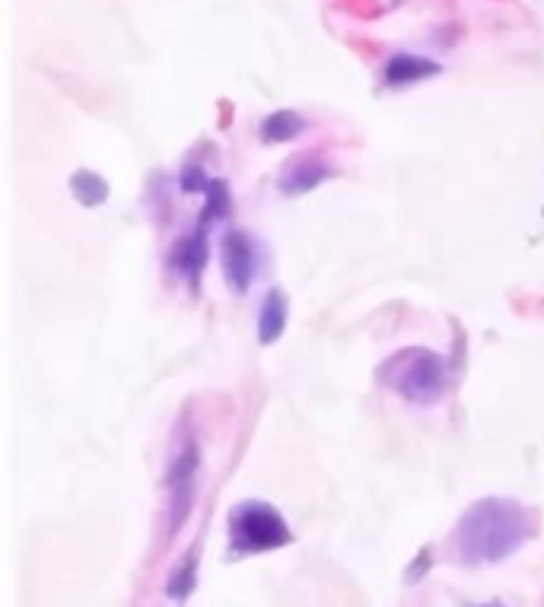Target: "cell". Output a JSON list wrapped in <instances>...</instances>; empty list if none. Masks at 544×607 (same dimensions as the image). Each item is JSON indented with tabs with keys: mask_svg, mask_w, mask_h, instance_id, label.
<instances>
[{
	"mask_svg": "<svg viewBox=\"0 0 544 607\" xmlns=\"http://www.w3.org/2000/svg\"><path fill=\"white\" fill-rule=\"evenodd\" d=\"M529 534V519L516 503L484 499L459 525V550L468 563H497L516 554Z\"/></svg>",
	"mask_w": 544,
	"mask_h": 607,
	"instance_id": "6da1fadb",
	"label": "cell"
},
{
	"mask_svg": "<svg viewBox=\"0 0 544 607\" xmlns=\"http://www.w3.org/2000/svg\"><path fill=\"white\" fill-rule=\"evenodd\" d=\"M379 375L388 388H395L401 398L418 401V405L436 401L449 379L443 357L430 350H401L379 369Z\"/></svg>",
	"mask_w": 544,
	"mask_h": 607,
	"instance_id": "7a4b0ae2",
	"label": "cell"
},
{
	"mask_svg": "<svg viewBox=\"0 0 544 607\" xmlns=\"http://www.w3.org/2000/svg\"><path fill=\"white\" fill-rule=\"evenodd\" d=\"M233 554H261L290 541L284 519L268 503H243L230 516Z\"/></svg>",
	"mask_w": 544,
	"mask_h": 607,
	"instance_id": "3957f363",
	"label": "cell"
},
{
	"mask_svg": "<svg viewBox=\"0 0 544 607\" xmlns=\"http://www.w3.org/2000/svg\"><path fill=\"white\" fill-rule=\"evenodd\" d=\"M195 468H198L195 448L182 451V455H178V464H175V474H172V525H175V522H185V516H188V509H191V496H195Z\"/></svg>",
	"mask_w": 544,
	"mask_h": 607,
	"instance_id": "277c9868",
	"label": "cell"
},
{
	"mask_svg": "<svg viewBox=\"0 0 544 607\" xmlns=\"http://www.w3.org/2000/svg\"><path fill=\"white\" fill-rule=\"evenodd\" d=\"M223 261H226V274H230V281L239 286V289H246L251 277V248L246 243V236H239V233H233L230 239H226V255H223Z\"/></svg>",
	"mask_w": 544,
	"mask_h": 607,
	"instance_id": "5b68a950",
	"label": "cell"
},
{
	"mask_svg": "<svg viewBox=\"0 0 544 607\" xmlns=\"http://www.w3.org/2000/svg\"><path fill=\"white\" fill-rule=\"evenodd\" d=\"M284 322H287V299H284V293H268V299H264V306H261V319H258V334H261V340L264 344H271V340H277L281 337V331H284Z\"/></svg>",
	"mask_w": 544,
	"mask_h": 607,
	"instance_id": "8992f818",
	"label": "cell"
},
{
	"mask_svg": "<svg viewBox=\"0 0 544 607\" xmlns=\"http://www.w3.org/2000/svg\"><path fill=\"white\" fill-rule=\"evenodd\" d=\"M74 191H77V198L84 203H99V201H106V182L102 178H96V175H89V172H77L74 175Z\"/></svg>",
	"mask_w": 544,
	"mask_h": 607,
	"instance_id": "52a82bcc",
	"label": "cell"
}]
</instances>
